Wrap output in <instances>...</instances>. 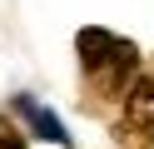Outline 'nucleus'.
Masks as SVG:
<instances>
[{
    "label": "nucleus",
    "instance_id": "1",
    "mask_svg": "<svg viewBox=\"0 0 154 149\" xmlns=\"http://www.w3.org/2000/svg\"><path fill=\"white\" fill-rule=\"evenodd\" d=\"M75 45H80V65H85V75H90L104 95H124L139 50H134L129 40L109 35V30H80V40H75Z\"/></svg>",
    "mask_w": 154,
    "mask_h": 149
},
{
    "label": "nucleus",
    "instance_id": "2",
    "mask_svg": "<svg viewBox=\"0 0 154 149\" xmlns=\"http://www.w3.org/2000/svg\"><path fill=\"white\" fill-rule=\"evenodd\" d=\"M114 139L129 149H154V79L124 85V119Z\"/></svg>",
    "mask_w": 154,
    "mask_h": 149
},
{
    "label": "nucleus",
    "instance_id": "3",
    "mask_svg": "<svg viewBox=\"0 0 154 149\" xmlns=\"http://www.w3.org/2000/svg\"><path fill=\"white\" fill-rule=\"evenodd\" d=\"M15 114H20V119H25V124H30L40 139H50V144H70V134H65L60 114H50L45 104H35L30 95H20V99H15Z\"/></svg>",
    "mask_w": 154,
    "mask_h": 149
},
{
    "label": "nucleus",
    "instance_id": "4",
    "mask_svg": "<svg viewBox=\"0 0 154 149\" xmlns=\"http://www.w3.org/2000/svg\"><path fill=\"white\" fill-rule=\"evenodd\" d=\"M0 149H25V134L10 124V119H0Z\"/></svg>",
    "mask_w": 154,
    "mask_h": 149
}]
</instances>
